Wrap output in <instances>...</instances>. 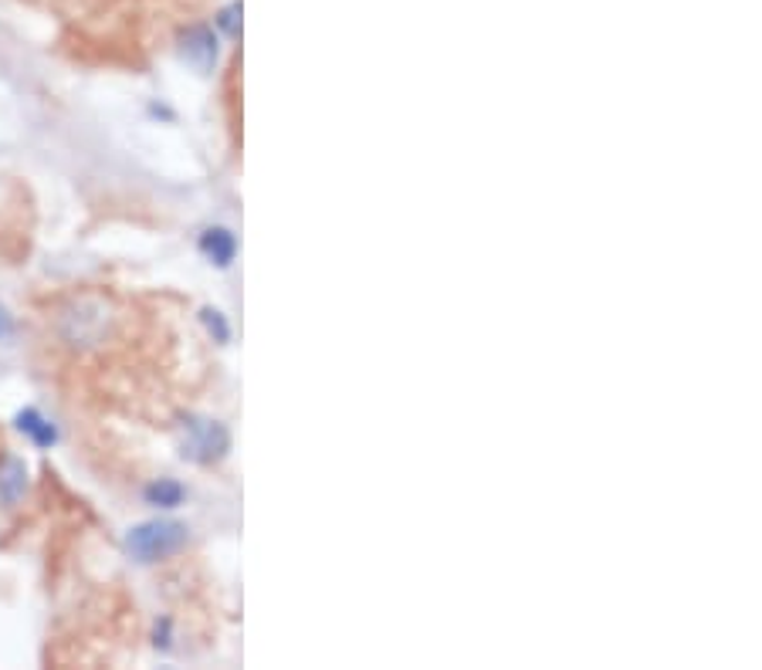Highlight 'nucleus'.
I'll return each mask as SVG.
<instances>
[{
	"label": "nucleus",
	"instance_id": "1",
	"mask_svg": "<svg viewBox=\"0 0 762 670\" xmlns=\"http://www.w3.org/2000/svg\"><path fill=\"white\" fill-rule=\"evenodd\" d=\"M113 329V308L106 298H95V295H82L75 302H68L61 308V319H58V332L61 339L72 345V349H95L106 342Z\"/></svg>",
	"mask_w": 762,
	"mask_h": 670
},
{
	"label": "nucleus",
	"instance_id": "2",
	"mask_svg": "<svg viewBox=\"0 0 762 670\" xmlns=\"http://www.w3.org/2000/svg\"><path fill=\"white\" fill-rule=\"evenodd\" d=\"M187 542V525L184 521H169V518H153L136 525L126 536V552L143 562V566H153L160 559H169L173 552H180Z\"/></svg>",
	"mask_w": 762,
	"mask_h": 670
},
{
	"label": "nucleus",
	"instance_id": "3",
	"mask_svg": "<svg viewBox=\"0 0 762 670\" xmlns=\"http://www.w3.org/2000/svg\"><path fill=\"white\" fill-rule=\"evenodd\" d=\"M184 457H190L194 465H214L227 454L231 447V434L224 423L207 420V416H187L184 420Z\"/></svg>",
	"mask_w": 762,
	"mask_h": 670
},
{
	"label": "nucleus",
	"instance_id": "4",
	"mask_svg": "<svg viewBox=\"0 0 762 670\" xmlns=\"http://www.w3.org/2000/svg\"><path fill=\"white\" fill-rule=\"evenodd\" d=\"M180 55L187 64H194L197 72H211L214 61H218V38H214V31L211 27H203V24H194L184 38H180Z\"/></svg>",
	"mask_w": 762,
	"mask_h": 670
},
{
	"label": "nucleus",
	"instance_id": "5",
	"mask_svg": "<svg viewBox=\"0 0 762 670\" xmlns=\"http://www.w3.org/2000/svg\"><path fill=\"white\" fill-rule=\"evenodd\" d=\"M27 491V465L17 454L0 457V508H14L21 505Z\"/></svg>",
	"mask_w": 762,
	"mask_h": 670
},
{
	"label": "nucleus",
	"instance_id": "6",
	"mask_svg": "<svg viewBox=\"0 0 762 670\" xmlns=\"http://www.w3.org/2000/svg\"><path fill=\"white\" fill-rule=\"evenodd\" d=\"M200 251L211 258L218 268H227L234 261V251H237V240L227 227H211V231H203L200 237Z\"/></svg>",
	"mask_w": 762,
	"mask_h": 670
},
{
	"label": "nucleus",
	"instance_id": "7",
	"mask_svg": "<svg viewBox=\"0 0 762 670\" xmlns=\"http://www.w3.org/2000/svg\"><path fill=\"white\" fill-rule=\"evenodd\" d=\"M17 431L21 434H27L34 444L38 447H51L55 440H58V431H55V423H48L38 410L34 407H27V410H21L17 413Z\"/></svg>",
	"mask_w": 762,
	"mask_h": 670
},
{
	"label": "nucleus",
	"instance_id": "8",
	"mask_svg": "<svg viewBox=\"0 0 762 670\" xmlns=\"http://www.w3.org/2000/svg\"><path fill=\"white\" fill-rule=\"evenodd\" d=\"M184 484L180 481H173V478H160L146 487V502L156 505V508H177L184 502Z\"/></svg>",
	"mask_w": 762,
	"mask_h": 670
},
{
	"label": "nucleus",
	"instance_id": "9",
	"mask_svg": "<svg viewBox=\"0 0 762 670\" xmlns=\"http://www.w3.org/2000/svg\"><path fill=\"white\" fill-rule=\"evenodd\" d=\"M203 322H207V329H211V332H218V339H221V342H227L231 329H227V322H224V315H221V312L207 308V312H203Z\"/></svg>",
	"mask_w": 762,
	"mask_h": 670
}]
</instances>
